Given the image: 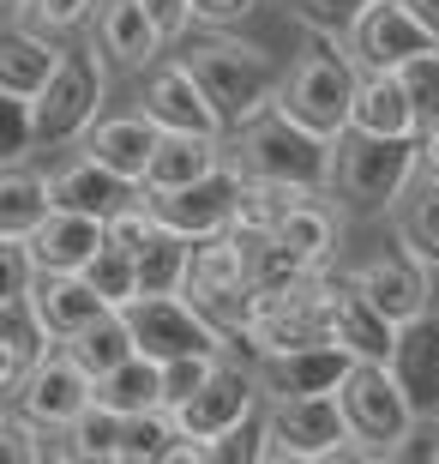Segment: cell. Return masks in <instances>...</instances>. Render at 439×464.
Wrapping results in <instances>:
<instances>
[{"label":"cell","instance_id":"cell-3","mask_svg":"<svg viewBox=\"0 0 439 464\" xmlns=\"http://www.w3.org/2000/svg\"><path fill=\"white\" fill-rule=\"evenodd\" d=\"M186 67L205 79L211 103L229 121V133L247 127L253 115H265V109L283 97V79H289V67L271 49L241 43V36H229V31H211L205 43H193V49H186Z\"/></svg>","mask_w":439,"mask_h":464},{"label":"cell","instance_id":"cell-26","mask_svg":"<svg viewBox=\"0 0 439 464\" xmlns=\"http://www.w3.org/2000/svg\"><path fill=\"white\" fill-rule=\"evenodd\" d=\"M31 308L43 314V326L67 344L79 326H91L97 314H109V302L97 295V284H91L85 272H36L31 284Z\"/></svg>","mask_w":439,"mask_h":464},{"label":"cell","instance_id":"cell-41","mask_svg":"<svg viewBox=\"0 0 439 464\" xmlns=\"http://www.w3.org/2000/svg\"><path fill=\"white\" fill-rule=\"evenodd\" d=\"M97 13H102V0H31L24 24H36V31H49V36H79Z\"/></svg>","mask_w":439,"mask_h":464},{"label":"cell","instance_id":"cell-35","mask_svg":"<svg viewBox=\"0 0 439 464\" xmlns=\"http://www.w3.org/2000/svg\"><path fill=\"white\" fill-rule=\"evenodd\" d=\"M175 440H181V422H175L169 404H157V411H133L127 422H120L115 464H163Z\"/></svg>","mask_w":439,"mask_h":464},{"label":"cell","instance_id":"cell-28","mask_svg":"<svg viewBox=\"0 0 439 464\" xmlns=\"http://www.w3.org/2000/svg\"><path fill=\"white\" fill-rule=\"evenodd\" d=\"M277 241L295 247L307 266H331V254H338V241H343V211L331 206V193H325V188H307L301 199L283 211Z\"/></svg>","mask_w":439,"mask_h":464},{"label":"cell","instance_id":"cell-13","mask_svg":"<svg viewBox=\"0 0 439 464\" xmlns=\"http://www.w3.org/2000/svg\"><path fill=\"white\" fill-rule=\"evenodd\" d=\"M91 398H97V374H91L85 362L72 356L67 344L49 350V356L31 368V380L18 386V398H6V404H18V411H31L43 429H67L79 411H91Z\"/></svg>","mask_w":439,"mask_h":464},{"label":"cell","instance_id":"cell-42","mask_svg":"<svg viewBox=\"0 0 439 464\" xmlns=\"http://www.w3.org/2000/svg\"><path fill=\"white\" fill-rule=\"evenodd\" d=\"M373 0H301V18L307 24H325V31H355V18L367 13Z\"/></svg>","mask_w":439,"mask_h":464},{"label":"cell","instance_id":"cell-5","mask_svg":"<svg viewBox=\"0 0 439 464\" xmlns=\"http://www.w3.org/2000/svg\"><path fill=\"white\" fill-rule=\"evenodd\" d=\"M343 404H349L355 422V459H404V447L422 429V416L397 386L391 362H355L349 380H343Z\"/></svg>","mask_w":439,"mask_h":464},{"label":"cell","instance_id":"cell-14","mask_svg":"<svg viewBox=\"0 0 439 464\" xmlns=\"http://www.w3.org/2000/svg\"><path fill=\"white\" fill-rule=\"evenodd\" d=\"M349 284L367 295L379 314H391L397 326H409V320H422V314L434 308V272H427V266L409 254V247L361 259V266L349 272Z\"/></svg>","mask_w":439,"mask_h":464},{"label":"cell","instance_id":"cell-45","mask_svg":"<svg viewBox=\"0 0 439 464\" xmlns=\"http://www.w3.org/2000/svg\"><path fill=\"white\" fill-rule=\"evenodd\" d=\"M422 175H427V181H439V127H434V133H422Z\"/></svg>","mask_w":439,"mask_h":464},{"label":"cell","instance_id":"cell-15","mask_svg":"<svg viewBox=\"0 0 439 464\" xmlns=\"http://www.w3.org/2000/svg\"><path fill=\"white\" fill-rule=\"evenodd\" d=\"M349 49H355V61H361V72H373V67H404L415 54L439 49V36L409 13L404 0H373L367 13L355 18Z\"/></svg>","mask_w":439,"mask_h":464},{"label":"cell","instance_id":"cell-34","mask_svg":"<svg viewBox=\"0 0 439 464\" xmlns=\"http://www.w3.org/2000/svg\"><path fill=\"white\" fill-rule=\"evenodd\" d=\"M186 266H193V236L157 229V236L138 247V295H175L186 284Z\"/></svg>","mask_w":439,"mask_h":464},{"label":"cell","instance_id":"cell-11","mask_svg":"<svg viewBox=\"0 0 439 464\" xmlns=\"http://www.w3.org/2000/svg\"><path fill=\"white\" fill-rule=\"evenodd\" d=\"M259 411H265V386H259V368L247 374L241 362L223 356L217 374L205 380V386L186 398V404H175V422H181V434H205V440H223V434H235L241 422H253Z\"/></svg>","mask_w":439,"mask_h":464},{"label":"cell","instance_id":"cell-23","mask_svg":"<svg viewBox=\"0 0 439 464\" xmlns=\"http://www.w3.org/2000/svg\"><path fill=\"white\" fill-rule=\"evenodd\" d=\"M157 139H163V127H157V121L145 115V109H133V115H102L97 127H91V133L79 139V151H91L97 163L120 169L127 181H145Z\"/></svg>","mask_w":439,"mask_h":464},{"label":"cell","instance_id":"cell-25","mask_svg":"<svg viewBox=\"0 0 439 464\" xmlns=\"http://www.w3.org/2000/svg\"><path fill=\"white\" fill-rule=\"evenodd\" d=\"M229 163V139L223 133H163L151 151V169H145V188L169 193V188H193L211 169Z\"/></svg>","mask_w":439,"mask_h":464},{"label":"cell","instance_id":"cell-17","mask_svg":"<svg viewBox=\"0 0 439 464\" xmlns=\"http://www.w3.org/2000/svg\"><path fill=\"white\" fill-rule=\"evenodd\" d=\"M97 43L115 72H151L163 61V49H169V36H163V24L151 18L145 0H102Z\"/></svg>","mask_w":439,"mask_h":464},{"label":"cell","instance_id":"cell-44","mask_svg":"<svg viewBox=\"0 0 439 464\" xmlns=\"http://www.w3.org/2000/svg\"><path fill=\"white\" fill-rule=\"evenodd\" d=\"M145 6H151V18L163 24V36H169V43H181V36L199 24V18H193V0H145Z\"/></svg>","mask_w":439,"mask_h":464},{"label":"cell","instance_id":"cell-1","mask_svg":"<svg viewBox=\"0 0 439 464\" xmlns=\"http://www.w3.org/2000/svg\"><path fill=\"white\" fill-rule=\"evenodd\" d=\"M355 91H361V61H355L349 36L301 18V54L289 61V79H283L277 103L295 121H307V127L343 139L355 127Z\"/></svg>","mask_w":439,"mask_h":464},{"label":"cell","instance_id":"cell-32","mask_svg":"<svg viewBox=\"0 0 439 464\" xmlns=\"http://www.w3.org/2000/svg\"><path fill=\"white\" fill-rule=\"evenodd\" d=\"M120 422H127L120 411H109L102 398H91V411H79L67 429H61V459H72V464H115Z\"/></svg>","mask_w":439,"mask_h":464},{"label":"cell","instance_id":"cell-2","mask_svg":"<svg viewBox=\"0 0 439 464\" xmlns=\"http://www.w3.org/2000/svg\"><path fill=\"white\" fill-rule=\"evenodd\" d=\"M229 157L247 175H265V181H295V188H325V193L338 181V139L295 121L283 103H271L265 115L235 127L229 133Z\"/></svg>","mask_w":439,"mask_h":464},{"label":"cell","instance_id":"cell-7","mask_svg":"<svg viewBox=\"0 0 439 464\" xmlns=\"http://www.w3.org/2000/svg\"><path fill=\"white\" fill-rule=\"evenodd\" d=\"M102 103H109V54L102 43H79L67 49L61 72L49 79V91L36 97V121H43V145H79L102 121Z\"/></svg>","mask_w":439,"mask_h":464},{"label":"cell","instance_id":"cell-37","mask_svg":"<svg viewBox=\"0 0 439 464\" xmlns=\"http://www.w3.org/2000/svg\"><path fill=\"white\" fill-rule=\"evenodd\" d=\"M85 277L97 284V295L109 302V308L138 302V254H127V247H115V241H102V254L85 266Z\"/></svg>","mask_w":439,"mask_h":464},{"label":"cell","instance_id":"cell-43","mask_svg":"<svg viewBox=\"0 0 439 464\" xmlns=\"http://www.w3.org/2000/svg\"><path fill=\"white\" fill-rule=\"evenodd\" d=\"M253 6H259V0H193V18H199L205 31H235Z\"/></svg>","mask_w":439,"mask_h":464},{"label":"cell","instance_id":"cell-22","mask_svg":"<svg viewBox=\"0 0 439 464\" xmlns=\"http://www.w3.org/2000/svg\"><path fill=\"white\" fill-rule=\"evenodd\" d=\"M49 350H61L49 326H43V314L31 308V295H13V302H0V398H18V386L31 380V368Z\"/></svg>","mask_w":439,"mask_h":464},{"label":"cell","instance_id":"cell-6","mask_svg":"<svg viewBox=\"0 0 439 464\" xmlns=\"http://www.w3.org/2000/svg\"><path fill=\"white\" fill-rule=\"evenodd\" d=\"M181 295L205 320H217L229 338L247 326V314L259 302V284H253V247L229 229V236H205L193 241V266H186V284Z\"/></svg>","mask_w":439,"mask_h":464},{"label":"cell","instance_id":"cell-33","mask_svg":"<svg viewBox=\"0 0 439 464\" xmlns=\"http://www.w3.org/2000/svg\"><path fill=\"white\" fill-rule=\"evenodd\" d=\"M397 247H409L427 272H439V181H427V175L397 206Z\"/></svg>","mask_w":439,"mask_h":464},{"label":"cell","instance_id":"cell-12","mask_svg":"<svg viewBox=\"0 0 439 464\" xmlns=\"http://www.w3.org/2000/svg\"><path fill=\"white\" fill-rule=\"evenodd\" d=\"M241 188H247V169H241L235 157H229L223 169H211L205 181H193V188L151 193V206L163 211V224H169V229H181V236L205 241V236H229V229H235Z\"/></svg>","mask_w":439,"mask_h":464},{"label":"cell","instance_id":"cell-20","mask_svg":"<svg viewBox=\"0 0 439 464\" xmlns=\"http://www.w3.org/2000/svg\"><path fill=\"white\" fill-rule=\"evenodd\" d=\"M391 374H397V386L409 392V404H415V416H422V429L439 422V314L434 308H427L422 320L397 326Z\"/></svg>","mask_w":439,"mask_h":464},{"label":"cell","instance_id":"cell-30","mask_svg":"<svg viewBox=\"0 0 439 464\" xmlns=\"http://www.w3.org/2000/svg\"><path fill=\"white\" fill-rule=\"evenodd\" d=\"M97 398L109 404V411L133 416V411H157V404H169V392H163V362L157 356H127L120 368H109V374L97 380Z\"/></svg>","mask_w":439,"mask_h":464},{"label":"cell","instance_id":"cell-8","mask_svg":"<svg viewBox=\"0 0 439 464\" xmlns=\"http://www.w3.org/2000/svg\"><path fill=\"white\" fill-rule=\"evenodd\" d=\"M271 422L283 429L295 464H331L355 459V422L343 392H307V398H265Z\"/></svg>","mask_w":439,"mask_h":464},{"label":"cell","instance_id":"cell-16","mask_svg":"<svg viewBox=\"0 0 439 464\" xmlns=\"http://www.w3.org/2000/svg\"><path fill=\"white\" fill-rule=\"evenodd\" d=\"M325 332H331V344H343L355 362H391V350H397V320L373 308L349 277H338L331 295H325Z\"/></svg>","mask_w":439,"mask_h":464},{"label":"cell","instance_id":"cell-18","mask_svg":"<svg viewBox=\"0 0 439 464\" xmlns=\"http://www.w3.org/2000/svg\"><path fill=\"white\" fill-rule=\"evenodd\" d=\"M355 356L343 344H307V350H283V356L259 362V386L265 398H307V392H343Z\"/></svg>","mask_w":439,"mask_h":464},{"label":"cell","instance_id":"cell-39","mask_svg":"<svg viewBox=\"0 0 439 464\" xmlns=\"http://www.w3.org/2000/svg\"><path fill=\"white\" fill-rule=\"evenodd\" d=\"M0 115H6V163H24V157L43 145V121H36V97H18V91H0Z\"/></svg>","mask_w":439,"mask_h":464},{"label":"cell","instance_id":"cell-40","mask_svg":"<svg viewBox=\"0 0 439 464\" xmlns=\"http://www.w3.org/2000/svg\"><path fill=\"white\" fill-rule=\"evenodd\" d=\"M223 356L229 350H193V356H175V362H163V392H169V411L175 404H186V398L199 392L205 380L223 368Z\"/></svg>","mask_w":439,"mask_h":464},{"label":"cell","instance_id":"cell-24","mask_svg":"<svg viewBox=\"0 0 439 464\" xmlns=\"http://www.w3.org/2000/svg\"><path fill=\"white\" fill-rule=\"evenodd\" d=\"M133 193H145V181H127L120 169L97 163L91 151H79L72 163H61V169H54V206H67V211L109 218V211H120Z\"/></svg>","mask_w":439,"mask_h":464},{"label":"cell","instance_id":"cell-10","mask_svg":"<svg viewBox=\"0 0 439 464\" xmlns=\"http://www.w3.org/2000/svg\"><path fill=\"white\" fill-rule=\"evenodd\" d=\"M138 109H145L163 133H223V139H229V121H223L217 103H211L205 79L186 67V54H181V61H157V67L145 72Z\"/></svg>","mask_w":439,"mask_h":464},{"label":"cell","instance_id":"cell-21","mask_svg":"<svg viewBox=\"0 0 439 464\" xmlns=\"http://www.w3.org/2000/svg\"><path fill=\"white\" fill-rule=\"evenodd\" d=\"M67 49L61 36L36 31L24 18H6V36H0V91H18V97H43L49 79L61 72Z\"/></svg>","mask_w":439,"mask_h":464},{"label":"cell","instance_id":"cell-19","mask_svg":"<svg viewBox=\"0 0 439 464\" xmlns=\"http://www.w3.org/2000/svg\"><path fill=\"white\" fill-rule=\"evenodd\" d=\"M24 241H31V254H36V272H85L91 259L102 254V241H109V218L54 206Z\"/></svg>","mask_w":439,"mask_h":464},{"label":"cell","instance_id":"cell-38","mask_svg":"<svg viewBox=\"0 0 439 464\" xmlns=\"http://www.w3.org/2000/svg\"><path fill=\"white\" fill-rule=\"evenodd\" d=\"M397 79H404L409 103H415L422 133H434V127H439V49H427V54H415V61H404V67H397Z\"/></svg>","mask_w":439,"mask_h":464},{"label":"cell","instance_id":"cell-31","mask_svg":"<svg viewBox=\"0 0 439 464\" xmlns=\"http://www.w3.org/2000/svg\"><path fill=\"white\" fill-rule=\"evenodd\" d=\"M67 350L79 362H85L91 374H109V368H120L127 356H138V332H133V320H127V308H109V314H97L91 326H79L67 338Z\"/></svg>","mask_w":439,"mask_h":464},{"label":"cell","instance_id":"cell-36","mask_svg":"<svg viewBox=\"0 0 439 464\" xmlns=\"http://www.w3.org/2000/svg\"><path fill=\"white\" fill-rule=\"evenodd\" d=\"M0 452L13 464H43V459H61V434L43 429L31 411L6 404V411H0Z\"/></svg>","mask_w":439,"mask_h":464},{"label":"cell","instance_id":"cell-47","mask_svg":"<svg viewBox=\"0 0 439 464\" xmlns=\"http://www.w3.org/2000/svg\"><path fill=\"white\" fill-rule=\"evenodd\" d=\"M0 6H6V18H24V6H31V0H0Z\"/></svg>","mask_w":439,"mask_h":464},{"label":"cell","instance_id":"cell-4","mask_svg":"<svg viewBox=\"0 0 439 464\" xmlns=\"http://www.w3.org/2000/svg\"><path fill=\"white\" fill-rule=\"evenodd\" d=\"M422 181V139H386V133H343L338 139V193L349 211H391Z\"/></svg>","mask_w":439,"mask_h":464},{"label":"cell","instance_id":"cell-29","mask_svg":"<svg viewBox=\"0 0 439 464\" xmlns=\"http://www.w3.org/2000/svg\"><path fill=\"white\" fill-rule=\"evenodd\" d=\"M54 211V175L31 169V163H6L0 175V236H31Z\"/></svg>","mask_w":439,"mask_h":464},{"label":"cell","instance_id":"cell-46","mask_svg":"<svg viewBox=\"0 0 439 464\" xmlns=\"http://www.w3.org/2000/svg\"><path fill=\"white\" fill-rule=\"evenodd\" d=\"M404 6H409V13H415V18L427 24V31L439 36V0H404Z\"/></svg>","mask_w":439,"mask_h":464},{"label":"cell","instance_id":"cell-9","mask_svg":"<svg viewBox=\"0 0 439 464\" xmlns=\"http://www.w3.org/2000/svg\"><path fill=\"white\" fill-rule=\"evenodd\" d=\"M127 320L138 332V350L157 362H175V356H193V350H235V338L217 326V320H205L181 290L175 295H138L127 302Z\"/></svg>","mask_w":439,"mask_h":464},{"label":"cell","instance_id":"cell-27","mask_svg":"<svg viewBox=\"0 0 439 464\" xmlns=\"http://www.w3.org/2000/svg\"><path fill=\"white\" fill-rule=\"evenodd\" d=\"M355 133H386V139H422V121L409 103L397 67H373L361 72V91H355Z\"/></svg>","mask_w":439,"mask_h":464}]
</instances>
